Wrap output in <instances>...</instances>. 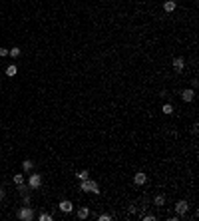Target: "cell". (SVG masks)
<instances>
[{
	"label": "cell",
	"mask_w": 199,
	"mask_h": 221,
	"mask_svg": "<svg viewBox=\"0 0 199 221\" xmlns=\"http://www.w3.org/2000/svg\"><path fill=\"white\" fill-rule=\"evenodd\" d=\"M112 219V217L108 215V213H102V215H100V221H109Z\"/></svg>",
	"instance_id": "obj_19"
},
{
	"label": "cell",
	"mask_w": 199,
	"mask_h": 221,
	"mask_svg": "<svg viewBox=\"0 0 199 221\" xmlns=\"http://www.w3.org/2000/svg\"><path fill=\"white\" fill-rule=\"evenodd\" d=\"M26 189H28V187H26L24 183H20V185H18V191H20V193H26Z\"/></svg>",
	"instance_id": "obj_20"
},
{
	"label": "cell",
	"mask_w": 199,
	"mask_h": 221,
	"mask_svg": "<svg viewBox=\"0 0 199 221\" xmlns=\"http://www.w3.org/2000/svg\"><path fill=\"white\" fill-rule=\"evenodd\" d=\"M82 191H92V193H100L98 189V183L92 181V179H82V185H80Z\"/></svg>",
	"instance_id": "obj_1"
},
{
	"label": "cell",
	"mask_w": 199,
	"mask_h": 221,
	"mask_svg": "<svg viewBox=\"0 0 199 221\" xmlns=\"http://www.w3.org/2000/svg\"><path fill=\"white\" fill-rule=\"evenodd\" d=\"M145 173H142V171H139V173H135V177H133V183H135V185H143V183H145Z\"/></svg>",
	"instance_id": "obj_5"
},
{
	"label": "cell",
	"mask_w": 199,
	"mask_h": 221,
	"mask_svg": "<svg viewBox=\"0 0 199 221\" xmlns=\"http://www.w3.org/2000/svg\"><path fill=\"white\" fill-rule=\"evenodd\" d=\"M163 114L171 115V114H173V106H169V104H165V106H163Z\"/></svg>",
	"instance_id": "obj_13"
},
{
	"label": "cell",
	"mask_w": 199,
	"mask_h": 221,
	"mask_svg": "<svg viewBox=\"0 0 199 221\" xmlns=\"http://www.w3.org/2000/svg\"><path fill=\"white\" fill-rule=\"evenodd\" d=\"M183 66H185L183 58H175V60H173V68H175V72H181V70H183Z\"/></svg>",
	"instance_id": "obj_7"
},
{
	"label": "cell",
	"mask_w": 199,
	"mask_h": 221,
	"mask_svg": "<svg viewBox=\"0 0 199 221\" xmlns=\"http://www.w3.org/2000/svg\"><path fill=\"white\" fill-rule=\"evenodd\" d=\"M2 197H4V189L0 187V199H2Z\"/></svg>",
	"instance_id": "obj_22"
},
{
	"label": "cell",
	"mask_w": 199,
	"mask_h": 221,
	"mask_svg": "<svg viewBox=\"0 0 199 221\" xmlns=\"http://www.w3.org/2000/svg\"><path fill=\"white\" fill-rule=\"evenodd\" d=\"M28 185L32 189H38L40 185H42V177H40L38 173H34V175H30V179H28Z\"/></svg>",
	"instance_id": "obj_3"
},
{
	"label": "cell",
	"mask_w": 199,
	"mask_h": 221,
	"mask_svg": "<svg viewBox=\"0 0 199 221\" xmlns=\"http://www.w3.org/2000/svg\"><path fill=\"white\" fill-rule=\"evenodd\" d=\"M163 203H165V197H163V195H157L155 197V205H163Z\"/></svg>",
	"instance_id": "obj_16"
},
{
	"label": "cell",
	"mask_w": 199,
	"mask_h": 221,
	"mask_svg": "<svg viewBox=\"0 0 199 221\" xmlns=\"http://www.w3.org/2000/svg\"><path fill=\"white\" fill-rule=\"evenodd\" d=\"M60 209H62L64 213H70L72 209H74V205H72L70 201H60Z\"/></svg>",
	"instance_id": "obj_8"
},
{
	"label": "cell",
	"mask_w": 199,
	"mask_h": 221,
	"mask_svg": "<svg viewBox=\"0 0 199 221\" xmlns=\"http://www.w3.org/2000/svg\"><path fill=\"white\" fill-rule=\"evenodd\" d=\"M32 165H34L32 161H30V159H26V161H24V164H22V167L26 169V171H28V169H32Z\"/></svg>",
	"instance_id": "obj_17"
},
{
	"label": "cell",
	"mask_w": 199,
	"mask_h": 221,
	"mask_svg": "<svg viewBox=\"0 0 199 221\" xmlns=\"http://www.w3.org/2000/svg\"><path fill=\"white\" fill-rule=\"evenodd\" d=\"M0 56H8V50H6V48H0Z\"/></svg>",
	"instance_id": "obj_21"
},
{
	"label": "cell",
	"mask_w": 199,
	"mask_h": 221,
	"mask_svg": "<svg viewBox=\"0 0 199 221\" xmlns=\"http://www.w3.org/2000/svg\"><path fill=\"white\" fill-rule=\"evenodd\" d=\"M187 209H189V205H187V201H179L175 205V211L179 213V215H185V213H187Z\"/></svg>",
	"instance_id": "obj_4"
},
{
	"label": "cell",
	"mask_w": 199,
	"mask_h": 221,
	"mask_svg": "<svg viewBox=\"0 0 199 221\" xmlns=\"http://www.w3.org/2000/svg\"><path fill=\"white\" fill-rule=\"evenodd\" d=\"M181 98H183V102H191V100L195 98V92H193V90H183Z\"/></svg>",
	"instance_id": "obj_6"
},
{
	"label": "cell",
	"mask_w": 199,
	"mask_h": 221,
	"mask_svg": "<svg viewBox=\"0 0 199 221\" xmlns=\"http://www.w3.org/2000/svg\"><path fill=\"white\" fill-rule=\"evenodd\" d=\"M8 54H10L12 58H18V56H20V48H12V50H8Z\"/></svg>",
	"instance_id": "obj_14"
},
{
	"label": "cell",
	"mask_w": 199,
	"mask_h": 221,
	"mask_svg": "<svg viewBox=\"0 0 199 221\" xmlns=\"http://www.w3.org/2000/svg\"><path fill=\"white\" fill-rule=\"evenodd\" d=\"M88 215H90V209H88V207H80V209H78V217H80V219H86Z\"/></svg>",
	"instance_id": "obj_11"
},
{
	"label": "cell",
	"mask_w": 199,
	"mask_h": 221,
	"mask_svg": "<svg viewBox=\"0 0 199 221\" xmlns=\"http://www.w3.org/2000/svg\"><path fill=\"white\" fill-rule=\"evenodd\" d=\"M34 217V213H32V209L30 207H22L18 211V219H22V221H30Z\"/></svg>",
	"instance_id": "obj_2"
},
{
	"label": "cell",
	"mask_w": 199,
	"mask_h": 221,
	"mask_svg": "<svg viewBox=\"0 0 199 221\" xmlns=\"http://www.w3.org/2000/svg\"><path fill=\"white\" fill-rule=\"evenodd\" d=\"M14 181H16V185H20V183H24V175H14Z\"/></svg>",
	"instance_id": "obj_18"
},
{
	"label": "cell",
	"mask_w": 199,
	"mask_h": 221,
	"mask_svg": "<svg viewBox=\"0 0 199 221\" xmlns=\"http://www.w3.org/2000/svg\"><path fill=\"white\" fill-rule=\"evenodd\" d=\"M38 219H40V221H52V215H48V213H40Z\"/></svg>",
	"instance_id": "obj_15"
},
{
	"label": "cell",
	"mask_w": 199,
	"mask_h": 221,
	"mask_svg": "<svg viewBox=\"0 0 199 221\" xmlns=\"http://www.w3.org/2000/svg\"><path fill=\"white\" fill-rule=\"evenodd\" d=\"M163 8H165V12H173V10H175V2H173V0H165Z\"/></svg>",
	"instance_id": "obj_10"
},
{
	"label": "cell",
	"mask_w": 199,
	"mask_h": 221,
	"mask_svg": "<svg viewBox=\"0 0 199 221\" xmlns=\"http://www.w3.org/2000/svg\"><path fill=\"white\" fill-rule=\"evenodd\" d=\"M88 175H90V173L86 171V169H82V171H78V173H76V177L80 179V181H82V179H88Z\"/></svg>",
	"instance_id": "obj_12"
},
{
	"label": "cell",
	"mask_w": 199,
	"mask_h": 221,
	"mask_svg": "<svg viewBox=\"0 0 199 221\" xmlns=\"http://www.w3.org/2000/svg\"><path fill=\"white\" fill-rule=\"evenodd\" d=\"M16 74H18V68H16L14 64H12V66H8V68H6V76H10V78H14Z\"/></svg>",
	"instance_id": "obj_9"
}]
</instances>
